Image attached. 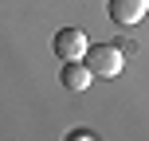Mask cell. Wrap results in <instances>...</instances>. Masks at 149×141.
Here are the masks:
<instances>
[{
	"label": "cell",
	"instance_id": "3",
	"mask_svg": "<svg viewBox=\"0 0 149 141\" xmlns=\"http://www.w3.org/2000/svg\"><path fill=\"white\" fill-rule=\"evenodd\" d=\"M110 20L114 24H122V28H134V24H141L145 20V12H149V0H110Z\"/></svg>",
	"mask_w": 149,
	"mask_h": 141
},
{
	"label": "cell",
	"instance_id": "4",
	"mask_svg": "<svg viewBox=\"0 0 149 141\" xmlns=\"http://www.w3.org/2000/svg\"><path fill=\"white\" fill-rule=\"evenodd\" d=\"M90 78H94V74H90L86 63H63V86L67 90H86Z\"/></svg>",
	"mask_w": 149,
	"mask_h": 141
},
{
	"label": "cell",
	"instance_id": "5",
	"mask_svg": "<svg viewBox=\"0 0 149 141\" xmlns=\"http://www.w3.org/2000/svg\"><path fill=\"white\" fill-rule=\"evenodd\" d=\"M67 141H94V133H86V129H74V133H67Z\"/></svg>",
	"mask_w": 149,
	"mask_h": 141
},
{
	"label": "cell",
	"instance_id": "2",
	"mask_svg": "<svg viewBox=\"0 0 149 141\" xmlns=\"http://www.w3.org/2000/svg\"><path fill=\"white\" fill-rule=\"evenodd\" d=\"M86 51H90V43H86V31H82V28L55 31V55H59L63 63H82Z\"/></svg>",
	"mask_w": 149,
	"mask_h": 141
},
{
	"label": "cell",
	"instance_id": "1",
	"mask_svg": "<svg viewBox=\"0 0 149 141\" xmlns=\"http://www.w3.org/2000/svg\"><path fill=\"white\" fill-rule=\"evenodd\" d=\"M90 67L94 78H114V74H122L126 67V51H122V43H98L86 51V59H82Z\"/></svg>",
	"mask_w": 149,
	"mask_h": 141
}]
</instances>
